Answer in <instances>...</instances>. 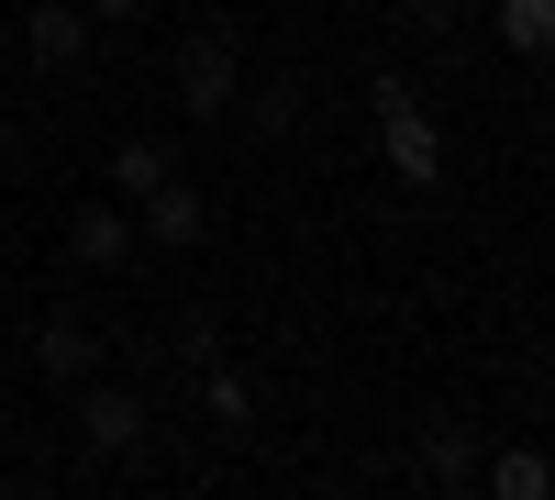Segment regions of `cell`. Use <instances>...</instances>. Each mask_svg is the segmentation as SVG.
<instances>
[{
    "instance_id": "7a4b0ae2",
    "label": "cell",
    "mask_w": 555,
    "mask_h": 500,
    "mask_svg": "<svg viewBox=\"0 0 555 500\" xmlns=\"http://www.w3.org/2000/svg\"><path fill=\"white\" fill-rule=\"evenodd\" d=\"M122 211H133V245H156V256H178V245H201V234H211V201H201L178 167L156 178L145 201H122Z\"/></svg>"
},
{
    "instance_id": "5b68a950",
    "label": "cell",
    "mask_w": 555,
    "mask_h": 500,
    "mask_svg": "<svg viewBox=\"0 0 555 500\" xmlns=\"http://www.w3.org/2000/svg\"><path fill=\"white\" fill-rule=\"evenodd\" d=\"M378 156H389V178H411V190H434V178H444V133H434V112H423V101L378 112Z\"/></svg>"
},
{
    "instance_id": "9c48e42d",
    "label": "cell",
    "mask_w": 555,
    "mask_h": 500,
    "mask_svg": "<svg viewBox=\"0 0 555 500\" xmlns=\"http://www.w3.org/2000/svg\"><path fill=\"white\" fill-rule=\"evenodd\" d=\"M489 489H500V500H544V489H555V457H533V445H500V457H489Z\"/></svg>"
},
{
    "instance_id": "4fadbf2b",
    "label": "cell",
    "mask_w": 555,
    "mask_h": 500,
    "mask_svg": "<svg viewBox=\"0 0 555 500\" xmlns=\"http://www.w3.org/2000/svg\"><path fill=\"white\" fill-rule=\"evenodd\" d=\"M455 12H467V0H411V23H423V34H455Z\"/></svg>"
},
{
    "instance_id": "6da1fadb",
    "label": "cell",
    "mask_w": 555,
    "mask_h": 500,
    "mask_svg": "<svg viewBox=\"0 0 555 500\" xmlns=\"http://www.w3.org/2000/svg\"><path fill=\"white\" fill-rule=\"evenodd\" d=\"M245 101V56H234V34H190L178 44V112L190 123H222Z\"/></svg>"
},
{
    "instance_id": "5bb4252c",
    "label": "cell",
    "mask_w": 555,
    "mask_h": 500,
    "mask_svg": "<svg viewBox=\"0 0 555 500\" xmlns=\"http://www.w3.org/2000/svg\"><path fill=\"white\" fill-rule=\"evenodd\" d=\"M78 12H89V23H122V12H145V0H78Z\"/></svg>"
},
{
    "instance_id": "8992f818",
    "label": "cell",
    "mask_w": 555,
    "mask_h": 500,
    "mask_svg": "<svg viewBox=\"0 0 555 500\" xmlns=\"http://www.w3.org/2000/svg\"><path fill=\"white\" fill-rule=\"evenodd\" d=\"M34 368L56 379V389H78V379H101V334H89L78 311H44V323H34Z\"/></svg>"
},
{
    "instance_id": "9a60e30c",
    "label": "cell",
    "mask_w": 555,
    "mask_h": 500,
    "mask_svg": "<svg viewBox=\"0 0 555 500\" xmlns=\"http://www.w3.org/2000/svg\"><path fill=\"white\" fill-rule=\"evenodd\" d=\"M0 167H12V123H0Z\"/></svg>"
},
{
    "instance_id": "277c9868",
    "label": "cell",
    "mask_w": 555,
    "mask_h": 500,
    "mask_svg": "<svg viewBox=\"0 0 555 500\" xmlns=\"http://www.w3.org/2000/svg\"><path fill=\"white\" fill-rule=\"evenodd\" d=\"M89 34H101V23H89L78 0H34V12H23V34H12V44H23L34 67H56V78H67V67H89Z\"/></svg>"
},
{
    "instance_id": "3957f363",
    "label": "cell",
    "mask_w": 555,
    "mask_h": 500,
    "mask_svg": "<svg viewBox=\"0 0 555 500\" xmlns=\"http://www.w3.org/2000/svg\"><path fill=\"white\" fill-rule=\"evenodd\" d=\"M78 445H89V457H133V445H145V400H133V389H112V379H78Z\"/></svg>"
},
{
    "instance_id": "52a82bcc",
    "label": "cell",
    "mask_w": 555,
    "mask_h": 500,
    "mask_svg": "<svg viewBox=\"0 0 555 500\" xmlns=\"http://www.w3.org/2000/svg\"><path fill=\"white\" fill-rule=\"evenodd\" d=\"M67 256H78V267H122V256H133V211H122V201H89V211L67 222Z\"/></svg>"
},
{
    "instance_id": "ba28073f",
    "label": "cell",
    "mask_w": 555,
    "mask_h": 500,
    "mask_svg": "<svg viewBox=\"0 0 555 500\" xmlns=\"http://www.w3.org/2000/svg\"><path fill=\"white\" fill-rule=\"evenodd\" d=\"M489 23H500V44H512L522 67H555V0H500Z\"/></svg>"
},
{
    "instance_id": "2e32d148",
    "label": "cell",
    "mask_w": 555,
    "mask_h": 500,
    "mask_svg": "<svg viewBox=\"0 0 555 500\" xmlns=\"http://www.w3.org/2000/svg\"><path fill=\"white\" fill-rule=\"evenodd\" d=\"M0 56H12V34H0Z\"/></svg>"
},
{
    "instance_id": "30bf717a",
    "label": "cell",
    "mask_w": 555,
    "mask_h": 500,
    "mask_svg": "<svg viewBox=\"0 0 555 500\" xmlns=\"http://www.w3.org/2000/svg\"><path fill=\"white\" fill-rule=\"evenodd\" d=\"M167 167H178V156H167V145H145V133H133V145H112V201H145Z\"/></svg>"
},
{
    "instance_id": "7c38bea8",
    "label": "cell",
    "mask_w": 555,
    "mask_h": 500,
    "mask_svg": "<svg viewBox=\"0 0 555 500\" xmlns=\"http://www.w3.org/2000/svg\"><path fill=\"white\" fill-rule=\"evenodd\" d=\"M211 412H222V423H234V434L256 423V400H245V379H234V368H211Z\"/></svg>"
},
{
    "instance_id": "8fae6325",
    "label": "cell",
    "mask_w": 555,
    "mask_h": 500,
    "mask_svg": "<svg viewBox=\"0 0 555 500\" xmlns=\"http://www.w3.org/2000/svg\"><path fill=\"white\" fill-rule=\"evenodd\" d=\"M423 467H434V478L455 489V478H467L478 457H467V434H455V423H434V434H423Z\"/></svg>"
}]
</instances>
